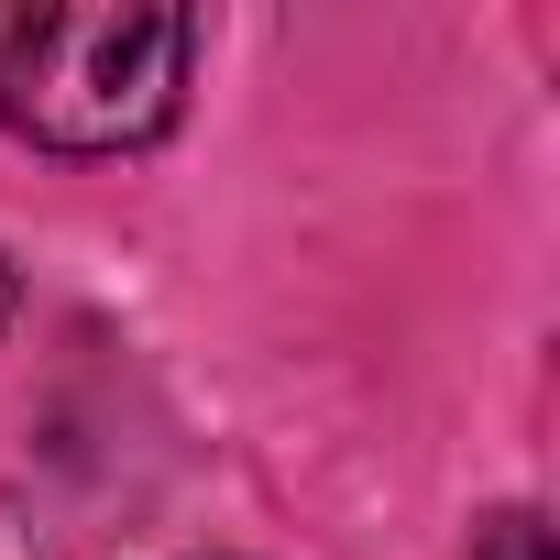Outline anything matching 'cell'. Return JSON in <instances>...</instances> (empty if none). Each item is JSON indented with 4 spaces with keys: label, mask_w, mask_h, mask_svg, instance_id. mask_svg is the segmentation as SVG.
<instances>
[{
    "label": "cell",
    "mask_w": 560,
    "mask_h": 560,
    "mask_svg": "<svg viewBox=\"0 0 560 560\" xmlns=\"http://www.w3.org/2000/svg\"><path fill=\"white\" fill-rule=\"evenodd\" d=\"M483 560H549V538H538V516H494V538H483Z\"/></svg>",
    "instance_id": "obj_2"
},
{
    "label": "cell",
    "mask_w": 560,
    "mask_h": 560,
    "mask_svg": "<svg viewBox=\"0 0 560 560\" xmlns=\"http://www.w3.org/2000/svg\"><path fill=\"white\" fill-rule=\"evenodd\" d=\"M12 308H23V287H12V264H0V319H12Z\"/></svg>",
    "instance_id": "obj_3"
},
{
    "label": "cell",
    "mask_w": 560,
    "mask_h": 560,
    "mask_svg": "<svg viewBox=\"0 0 560 560\" xmlns=\"http://www.w3.org/2000/svg\"><path fill=\"white\" fill-rule=\"evenodd\" d=\"M198 23L143 0H0V121L56 154H121L176 121Z\"/></svg>",
    "instance_id": "obj_1"
}]
</instances>
